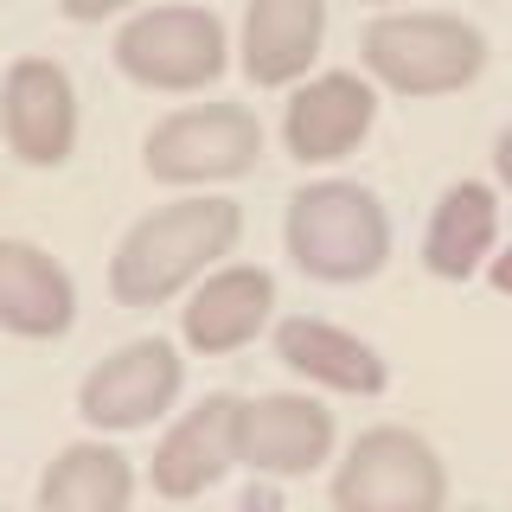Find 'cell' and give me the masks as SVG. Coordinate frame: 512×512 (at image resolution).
<instances>
[{"mask_svg": "<svg viewBox=\"0 0 512 512\" xmlns=\"http://www.w3.org/2000/svg\"><path fill=\"white\" fill-rule=\"evenodd\" d=\"M237 231H244V212L237 199H180V205H160L135 224V231L116 244L109 256V295L122 308H160L173 301L192 276L231 256Z\"/></svg>", "mask_w": 512, "mask_h": 512, "instance_id": "1", "label": "cell"}, {"mask_svg": "<svg viewBox=\"0 0 512 512\" xmlns=\"http://www.w3.org/2000/svg\"><path fill=\"white\" fill-rule=\"evenodd\" d=\"M288 256L314 282H365L391 256V218L359 180H314L288 199Z\"/></svg>", "mask_w": 512, "mask_h": 512, "instance_id": "2", "label": "cell"}, {"mask_svg": "<svg viewBox=\"0 0 512 512\" xmlns=\"http://www.w3.org/2000/svg\"><path fill=\"white\" fill-rule=\"evenodd\" d=\"M359 58L397 96H448L480 77L487 39L455 13H378L359 32Z\"/></svg>", "mask_w": 512, "mask_h": 512, "instance_id": "3", "label": "cell"}, {"mask_svg": "<svg viewBox=\"0 0 512 512\" xmlns=\"http://www.w3.org/2000/svg\"><path fill=\"white\" fill-rule=\"evenodd\" d=\"M448 468L416 429L378 423L346 448L333 474V512H442Z\"/></svg>", "mask_w": 512, "mask_h": 512, "instance_id": "4", "label": "cell"}, {"mask_svg": "<svg viewBox=\"0 0 512 512\" xmlns=\"http://www.w3.org/2000/svg\"><path fill=\"white\" fill-rule=\"evenodd\" d=\"M263 154V122L244 103H192L173 109L167 122L148 128V173L160 186H212V180H237L256 167Z\"/></svg>", "mask_w": 512, "mask_h": 512, "instance_id": "5", "label": "cell"}, {"mask_svg": "<svg viewBox=\"0 0 512 512\" xmlns=\"http://www.w3.org/2000/svg\"><path fill=\"white\" fill-rule=\"evenodd\" d=\"M231 45L212 7H148L116 32V64L141 90H205L224 71Z\"/></svg>", "mask_w": 512, "mask_h": 512, "instance_id": "6", "label": "cell"}, {"mask_svg": "<svg viewBox=\"0 0 512 512\" xmlns=\"http://www.w3.org/2000/svg\"><path fill=\"white\" fill-rule=\"evenodd\" d=\"M0 135L26 167H64L77 148V90L52 58H13L0 77Z\"/></svg>", "mask_w": 512, "mask_h": 512, "instance_id": "7", "label": "cell"}, {"mask_svg": "<svg viewBox=\"0 0 512 512\" xmlns=\"http://www.w3.org/2000/svg\"><path fill=\"white\" fill-rule=\"evenodd\" d=\"M180 378H186V365L167 340H128L84 378L77 416L90 429H148L180 397Z\"/></svg>", "mask_w": 512, "mask_h": 512, "instance_id": "8", "label": "cell"}, {"mask_svg": "<svg viewBox=\"0 0 512 512\" xmlns=\"http://www.w3.org/2000/svg\"><path fill=\"white\" fill-rule=\"evenodd\" d=\"M237 416H244V397L212 391L154 442L148 480L160 500H199L205 487H218L237 468Z\"/></svg>", "mask_w": 512, "mask_h": 512, "instance_id": "9", "label": "cell"}, {"mask_svg": "<svg viewBox=\"0 0 512 512\" xmlns=\"http://www.w3.org/2000/svg\"><path fill=\"white\" fill-rule=\"evenodd\" d=\"M327 455H333V410H320L301 391L244 397V416H237V468H256L269 480H295V474H314Z\"/></svg>", "mask_w": 512, "mask_h": 512, "instance_id": "10", "label": "cell"}, {"mask_svg": "<svg viewBox=\"0 0 512 512\" xmlns=\"http://www.w3.org/2000/svg\"><path fill=\"white\" fill-rule=\"evenodd\" d=\"M378 116V96L359 71H320L295 90L282 116V141L301 167H327V160H346L365 141V128Z\"/></svg>", "mask_w": 512, "mask_h": 512, "instance_id": "11", "label": "cell"}, {"mask_svg": "<svg viewBox=\"0 0 512 512\" xmlns=\"http://www.w3.org/2000/svg\"><path fill=\"white\" fill-rule=\"evenodd\" d=\"M320 39H327V0H250L237 58L256 90H282L320 58Z\"/></svg>", "mask_w": 512, "mask_h": 512, "instance_id": "12", "label": "cell"}, {"mask_svg": "<svg viewBox=\"0 0 512 512\" xmlns=\"http://www.w3.org/2000/svg\"><path fill=\"white\" fill-rule=\"evenodd\" d=\"M77 320V288L58 256L26 237H0V327L20 340H58Z\"/></svg>", "mask_w": 512, "mask_h": 512, "instance_id": "13", "label": "cell"}, {"mask_svg": "<svg viewBox=\"0 0 512 512\" xmlns=\"http://www.w3.org/2000/svg\"><path fill=\"white\" fill-rule=\"evenodd\" d=\"M269 308H276V282L269 269H250V263H231V269H212L199 282V295L186 301L180 327H186V346L218 359V352H237L263 333Z\"/></svg>", "mask_w": 512, "mask_h": 512, "instance_id": "14", "label": "cell"}, {"mask_svg": "<svg viewBox=\"0 0 512 512\" xmlns=\"http://www.w3.org/2000/svg\"><path fill=\"white\" fill-rule=\"evenodd\" d=\"M276 359L295 378L327 384V391H346V397H378L384 378H391L384 359L359 340V333L333 327V320H314V314H288L276 327Z\"/></svg>", "mask_w": 512, "mask_h": 512, "instance_id": "15", "label": "cell"}, {"mask_svg": "<svg viewBox=\"0 0 512 512\" xmlns=\"http://www.w3.org/2000/svg\"><path fill=\"white\" fill-rule=\"evenodd\" d=\"M493 237H500V199H493V186H480V180L448 186L436 199V212H429V231H423L429 276L468 282L474 269L493 256Z\"/></svg>", "mask_w": 512, "mask_h": 512, "instance_id": "16", "label": "cell"}, {"mask_svg": "<svg viewBox=\"0 0 512 512\" xmlns=\"http://www.w3.org/2000/svg\"><path fill=\"white\" fill-rule=\"evenodd\" d=\"M135 468L109 442H77L45 468L39 480V512H128Z\"/></svg>", "mask_w": 512, "mask_h": 512, "instance_id": "17", "label": "cell"}, {"mask_svg": "<svg viewBox=\"0 0 512 512\" xmlns=\"http://www.w3.org/2000/svg\"><path fill=\"white\" fill-rule=\"evenodd\" d=\"M135 0H58V13L64 20H77V26H96V20H109V13H128Z\"/></svg>", "mask_w": 512, "mask_h": 512, "instance_id": "18", "label": "cell"}, {"mask_svg": "<svg viewBox=\"0 0 512 512\" xmlns=\"http://www.w3.org/2000/svg\"><path fill=\"white\" fill-rule=\"evenodd\" d=\"M493 173H500V186L512 192V122L500 128V141H493Z\"/></svg>", "mask_w": 512, "mask_h": 512, "instance_id": "19", "label": "cell"}, {"mask_svg": "<svg viewBox=\"0 0 512 512\" xmlns=\"http://www.w3.org/2000/svg\"><path fill=\"white\" fill-rule=\"evenodd\" d=\"M237 512H282V506H276V493H269V487H250V493H244V506H237Z\"/></svg>", "mask_w": 512, "mask_h": 512, "instance_id": "20", "label": "cell"}, {"mask_svg": "<svg viewBox=\"0 0 512 512\" xmlns=\"http://www.w3.org/2000/svg\"><path fill=\"white\" fill-rule=\"evenodd\" d=\"M493 288H500V295H512V250L493 256Z\"/></svg>", "mask_w": 512, "mask_h": 512, "instance_id": "21", "label": "cell"}, {"mask_svg": "<svg viewBox=\"0 0 512 512\" xmlns=\"http://www.w3.org/2000/svg\"><path fill=\"white\" fill-rule=\"evenodd\" d=\"M365 7H391V0H365Z\"/></svg>", "mask_w": 512, "mask_h": 512, "instance_id": "22", "label": "cell"}, {"mask_svg": "<svg viewBox=\"0 0 512 512\" xmlns=\"http://www.w3.org/2000/svg\"><path fill=\"white\" fill-rule=\"evenodd\" d=\"M468 512H474V506H468Z\"/></svg>", "mask_w": 512, "mask_h": 512, "instance_id": "23", "label": "cell"}]
</instances>
